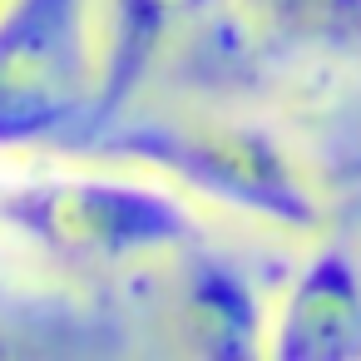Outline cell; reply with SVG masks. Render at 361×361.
Here are the masks:
<instances>
[{"label": "cell", "instance_id": "4", "mask_svg": "<svg viewBox=\"0 0 361 361\" xmlns=\"http://www.w3.org/2000/svg\"><path fill=\"white\" fill-rule=\"evenodd\" d=\"M272 292L277 282H267L238 247L218 243L208 228L159 262V317L193 356H267Z\"/></svg>", "mask_w": 361, "mask_h": 361}, {"label": "cell", "instance_id": "2", "mask_svg": "<svg viewBox=\"0 0 361 361\" xmlns=\"http://www.w3.org/2000/svg\"><path fill=\"white\" fill-rule=\"evenodd\" d=\"M119 164H139L188 193L203 213L262 228L272 238H317L326 228L322 178L297 134L243 104H129L119 119L94 129L85 149Z\"/></svg>", "mask_w": 361, "mask_h": 361}, {"label": "cell", "instance_id": "7", "mask_svg": "<svg viewBox=\"0 0 361 361\" xmlns=\"http://www.w3.org/2000/svg\"><path fill=\"white\" fill-rule=\"evenodd\" d=\"M238 20L257 55L361 70V0H238Z\"/></svg>", "mask_w": 361, "mask_h": 361}, {"label": "cell", "instance_id": "6", "mask_svg": "<svg viewBox=\"0 0 361 361\" xmlns=\"http://www.w3.org/2000/svg\"><path fill=\"white\" fill-rule=\"evenodd\" d=\"M267 356L277 361H361V243L307 238L277 277Z\"/></svg>", "mask_w": 361, "mask_h": 361}, {"label": "cell", "instance_id": "1", "mask_svg": "<svg viewBox=\"0 0 361 361\" xmlns=\"http://www.w3.org/2000/svg\"><path fill=\"white\" fill-rule=\"evenodd\" d=\"M208 228L169 178L104 154H0V238L65 282H139Z\"/></svg>", "mask_w": 361, "mask_h": 361}, {"label": "cell", "instance_id": "3", "mask_svg": "<svg viewBox=\"0 0 361 361\" xmlns=\"http://www.w3.org/2000/svg\"><path fill=\"white\" fill-rule=\"evenodd\" d=\"M99 114V6L0 0V154L80 149Z\"/></svg>", "mask_w": 361, "mask_h": 361}, {"label": "cell", "instance_id": "5", "mask_svg": "<svg viewBox=\"0 0 361 361\" xmlns=\"http://www.w3.org/2000/svg\"><path fill=\"white\" fill-rule=\"evenodd\" d=\"M94 6H99L94 129L139 104L159 85V75L188 60L203 40H223L238 30V0H94Z\"/></svg>", "mask_w": 361, "mask_h": 361}, {"label": "cell", "instance_id": "8", "mask_svg": "<svg viewBox=\"0 0 361 361\" xmlns=\"http://www.w3.org/2000/svg\"><path fill=\"white\" fill-rule=\"evenodd\" d=\"M30 346H35V341L25 336V322H20V312L0 302V356H20V351H30Z\"/></svg>", "mask_w": 361, "mask_h": 361}]
</instances>
